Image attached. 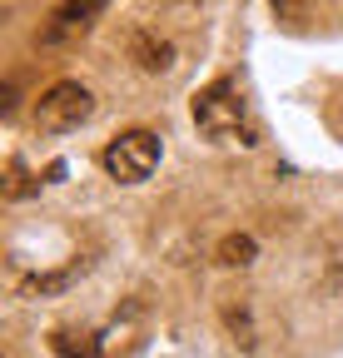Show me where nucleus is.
I'll return each instance as SVG.
<instances>
[{
    "mask_svg": "<svg viewBox=\"0 0 343 358\" xmlns=\"http://www.w3.org/2000/svg\"><path fill=\"white\" fill-rule=\"evenodd\" d=\"M194 124L204 140L214 145H259V124L249 115V100L239 80H209L199 95H194Z\"/></svg>",
    "mask_w": 343,
    "mask_h": 358,
    "instance_id": "f257e3e1",
    "label": "nucleus"
},
{
    "mask_svg": "<svg viewBox=\"0 0 343 358\" xmlns=\"http://www.w3.org/2000/svg\"><path fill=\"white\" fill-rule=\"evenodd\" d=\"M159 155H164V145L154 129H124L100 150V169L110 179H119V185H145L159 169Z\"/></svg>",
    "mask_w": 343,
    "mask_h": 358,
    "instance_id": "f03ea898",
    "label": "nucleus"
},
{
    "mask_svg": "<svg viewBox=\"0 0 343 358\" xmlns=\"http://www.w3.org/2000/svg\"><path fill=\"white\" fill-rule=\"evenodd\" d=\"M95 115V95L80 80H55L45 95L35 100V129L40 134H70Z\"/></svg>",
    "mask_w": 343,
    "mask_h": 358,
    "instance_id": "7ed1b4c3",
    "label": "nucleus"
},
{
    "mask_svg": "<svg viewBox=\"0 0 343 358\" xmlns=\"http://www.w3.org/2000/svg\"><path fill=\"white\" fill-rule=\"evenodd\" d=\"M110 6V0H55V15H50V30H45V40L55 45V40H65V35H75V30H85L100 10Z\"/></svg>",
    "mask_w": 343,
    "mask_h": 358,
    "instance_id": "20e7f679",
    "label": "nucleus"
},
{
    "mask_svg": "<svg viewBox=\"0 0 343 358\" xmlns=\"http://www.w3.org/2000/svg\"><path fill=\"white\" fill-rule=\"evenodd\" d=\"M50 348H55L60 358H100L95 334H75V329H55V334H50Z\"/></svg>",
    "mask_w": 343,
    "mask_h": 358,
    "instance_id": "39448f33",
    "label": "nucleus"
},
{
    "mask_svg": "<svg viewBox=\"0 0 343 358\" xmlns=\"http://www.w3.org/2000/svg\"><path fill=\"white\" fill-rule=\"evenodd\" d=\"M219 264H224V268H244V264H254V239H249V234H229V239L219 244Z\"/></svg>",
    "mask_w": 343,
    "mask_h": 358,
    "instance_id": "423d86ee",
    "label": "nucleus"
},
{
    "mask_svg": "<svg viewBox=\"0 0 343 358\" xmlns=\"http://www.w3.org/2000/svg\"><path fill=\"white\" fill-rule=\"evenodd\" d=\"M135 50H140V55H145V60H140V65H145V70H169V55H175V50H169V45H164V40H159V45H154V40H145V35H140V40H135Z\"/></svg>",
    "mask_w": 343,
    "mask_h": 358,
    "instance_id": "0eeeda50",
    "label": "nucleus"
},
{
    "mask_svg": "<svg viewBox=\"0 0 343 358\" xmlns=\"http://www.w3.org/2000/svg\"><path fill=\"white\" fill-rule=\"evenodd\" d=\"M35 185H30V174H25V164L20 159H10L6 164V199H25Z\"/></svg>",
    "mask_w": 343,
    "mask_h": 358,
    "instance_id": "6e6552de",
    "label": "nucleus"
},
{
    "mask_svg": "<svg viewBox=\"0 0 343 358\" xmlns=\"http://www.w3.org/2000/svg\"><path fill=\"white\" fill-rule=\"evenodd\" d=\"M269 6H274V10H298L304 0H269Z\"/></svg>",
    "mask_w": 343,
    "mask_h": 358,
    "instance_id": "1a4fd4ad",
    "label": "nucleus"
}]
</instances>
